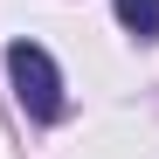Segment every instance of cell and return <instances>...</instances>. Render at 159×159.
Instances as JSON below:
<instances>
[{
	"instance_id": "2",
	"label": "cell",
	"mask_w": 159,
	"mask_h": 159,
	"mask_svg": "<svg viewBox=\"0 0 159 159\" xmlns=\"http://www.w3.org/2000/svg\"><path fill=\"white\" fill-rule=\"evenodd\" d=\"M111 7H118V21L139 42H159V0H111Z\"/></svg>"
},
{
	"instance_id": "1",
	"label": "cell",
	"mask_w": 159,
	"mask_h": 159,
	"mask_svg": "<svg viewBox=\"0 0 159 159\" xmlns=\"http://www.w3.org/2000/svg\"><path fill=\"white\" fill-rule=\"evenodd\" d=\"M7 83H14V97H21V111L28 118H62V76H56V62H48V48L42 42H7Z\"/></svg>"
}]
</instances>
